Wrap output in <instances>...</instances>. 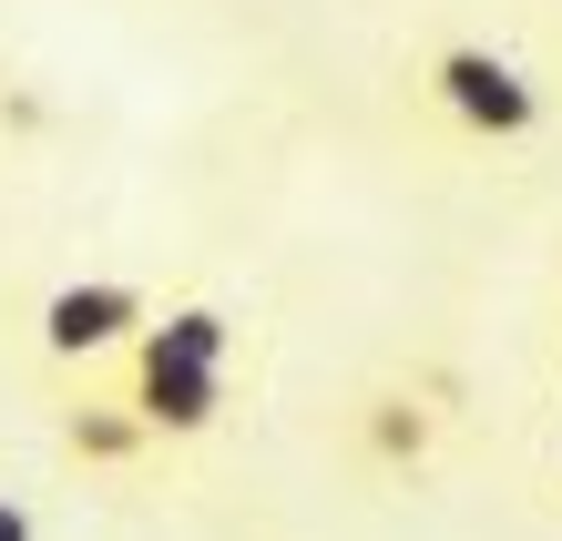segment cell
Instances as JSON below:
<instances>
[{
    "label": "cell",
    "instance_id": "cell-1",
    "mask_svg": "<svg viewBox=\"0 0 562 541\" xmlns=\"http://www.w3.org/2000/svg\"><path fill=\"white\" fill-rule=\"evenodd\" d=\"M429 92H440V113L460 133H481V144H521V133L542 123V82L521 72L512 52H491V42H450L429 61Z\"/></svg>",
    "mask_w": 562,
    "mask_h": 541
},
{
    "label": "cell",
    "instance_id": "cell-2",
    "mask_svg": "<svg viewBox=\"0 0 562 541\" xmlns=\"http://www.w3.org/2000/svg\"><path fill=\"white\" fill-rule=\"evenodd\" d=\"M144 337V296L123 277H72L42 296V348L52 358H103V348H134Z\"/></svg>",
    "mask_w": 562,
    "mask_h": 541
},
{
    "label": "cell",
    "instance_id": "cell-3",
    "mask_svg": "<svg viewBox=\"0 0 562 541\" xmlns=\"http://www.w3.org/2000/svg\"><path fill=\"white\" fill-rule=\"evenodd\" d=\"M123 409L144 419V439H205L225 419V379L215 368H164V358H134V398Z\"/></svg>",
    "mask_w": 562,
    "mask_h": 541
},
{
    "label": "cell",
    "instance_id": "cell-4",
    "mask_svg": "<svg viewBox=\"0 0 562 541\" xmlns=\"http://www.w3.org/2000/svg\"><path fill=\"white\" fill-rule=\"evenodd\" d=\"M134 358H164V368H215V379H225V358H236V327H225L215 307H175V317H144Z\"/></svg>",
    "mask_w": 562,
    "mask_h": 541
},
{
    "label": "cell",
    "instance_id": "cell-5",
    "mask_svg": "<svg viewBox=\"0 0 562 541\" xmlns=\"http://www.w3.org/2000/svg\"><path fill=\"white\" fill-rule=\"evenodd\" d=\"M358 439H369V460H379V470H419V460H429V439H440V419H429V398H419V388H379V398H369V419H358Z\"/></svg>",
    "mask_w": 562,
    "mask_h": 541
},
{
    "label": "cell",
    "instance_id": "cell-6",
    "mask_svg": "<svg viewBox=\"0 0 562 541\" xmlns=\"http://www.w3.org/2000/svg\"><path fill=\"white\" fill-rule=\"evenodd\" d=\"M61 450H72L82 470H123V460L144 450V419L123 409V398H82V409H72V429H61Z\"/></svg>",
    "mask_w": 562,
    "mask_h": 541
},
{
    "label": "cell",
    "instance_id": "cell-7",
    "mask_svg": "<svg viewBox=\"0 0 562 541\" xmlns=\"http://www.w3.org/2000/svg\"><path fill=\"white\" fill-rule=\"evenodd\" d=\"M0 541H42V521H31V511H21L11 491H0Z\"/></svg>",
    "mask_w": 562,
    "mask_h": 541
}]
</instances>
